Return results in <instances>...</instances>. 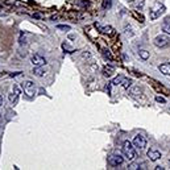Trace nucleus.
<instances>
[{
  "instance_id": "nucleus-17",
  "label": "nucleus",
  "mask_w": 170,
  "mask_h": 170,
  "mask_svg": "<svg viewBox=\"0 0 170 170\" xmlns=\"http://www.w3.org/2000/svg\"><path fill=\"white\" fill-rule=\"evenodd\" d=\"M131 79H128V78H123V81H121V86L124 87V88H129L131 87Z\"/></svg>"
},
{
  "instance_id": "nucleus-18",
  "label": "nucleus",
  "mask_w": 170,
  "mask_h": 170,
  "mask_svg": "<svg viewBox=\"0 0 170 170\" xmlns=\"http://www.w3.org/2000/svg\"><path fill=\"white\" fill-rule=\"evenodd\" d=\"M131 94H132L133 96H136V95H138V94H141V88H140V87H132V88H131Z\"/></svg>"
},
{
  "instance_id": "nucleus-31",
  "label": "nucleus",
  "mask_w": 170,
  "mask_h": 170,
  "mask_svg": "<svg viewBox=\"0 0 170 170\" xmlns=\"http://www.w3.org/2000/svg\"><path fill=\"white\" fill-rule=\"evenodd\" d=\"M169 162H170V161H169Z\"/></svg>"
},
{
  "instance_id": "nucleus-2",
  "label": "nucleus",
  "mask_w": 170,
  "mask_h": 170,
  "mask_svg": "<svg viewBox=\"0 0 170 170\" xmlns=\"http://www.w3.org/2000/svg\"><path fill=\"white\" fill-rule=\"evenodd\" d=\"M165 12V6L161 3H154V6L150 8L149 12V16H150V20H156L161 16L162 13Z\"/></svg>"
},
{
  "instance_id": "nucleus-3",
  "label": "nucleus",
  "mask_w": 170,
  "mask_h": 170,
  "mask_svg": "<svg viewBox=\"0 0 170 170\" xmlns=\"http://www.w3.org/2000/svg\"><path fill=\"white\" fill-rule=\"evenodd\" d=\"M23 88H24V92H25V94L29 96V98L35 96V94H36V84L33 83L32 81H25V82H23Z\"/></svg>"
},
{
  "instance_id": "nucleus-11",
  "label": "nucleus",
  "mask_w": 170,
  "mask_h": 170,
  "mask_svg": "<svg viewBox=\"0 0 170 170\" xmlns=\"http://www.w3.org/2000/svg\"><path fill=\"white\" fill-rule=\"evenodd\" d=\"M153 87H154V88H156L158 92H164L165 95H170V90L166 88V87H164V86H160L157 82H154V83H153Z\"/></svg>"
},
{
  "instance_id": "nucleus-27",
  "label": "nucleus",
  "mask_w": 170,
  "mask_h": 170,
  "mask_svg": "<svg viewBox=\"0 0 170 170\" xmlns=\"http://www.w3.org/2000/svg\"><path fill=\"white\" fill-rule=\"evenodd\" d=\"M106 91H107V94H108V95L111 94V87H110V84H108V86H106Z\"/></svg>"
},
{
  "instance_id": "nucleus-28",
  "label": "nucleus",
  "mask_w": 170,
  "mask_h": 170,
  "mask_svg": "<svg viewBox=\"0 0 170 170\" xmlns=\"http://www.w3.org/2000/svg\"><path fill=\"white\" fill-rule=\"evenodd\" d=\"M4 104V99H3V95L0 94V106H3Z\"/></svg>"
},
{
  "instance_id": "nucleus-4",
  "label": "nucleus",
  "mask_w": 170,
  "mask_h": 170,
  "mask_svg": "<svg viewBox=\"0 0 170 170\" xmlns=\"http://www.w3.org/2000/svg\"><path fill=\"white\" fill-rule=\"evenodd\" d=\"M133 147L135 148H137V149H144L145 148V145H147V138L144 137L142 135H137V136H135V138H133Z\"/></svg>"
},
{
  "instance_id": "nucleus-23",
  "label": "nucleus",
  "mask_w": 170,
  "mask_h": 170,
  "mask_svg": "<svg viewBox=\"0 0 170 170\" xmlns=\"http://www.w3.org/2000/svg\"><path fill=\"white\" fill-rule=\"evenodd\" d=\"M129 170H136V169H140V164H136V162H132V164H129Z\"/></svg>"
},
{
  "instance_id": "nucleus-15",
  "label": "nucleus",
  "mask_w": 170,
  "mask_h": 170,
  "mask_svg": "<svg viewBox=\"0 0 170 170\" xmlns=\"http://www.w3.org/2000/svg\"><path fill=\"white\" fill-rule=\"evenodd\" d=\"M113 71H115V69L112 66H106L103 70V74H104V77H111L113 74Z\"/></svg>"
},
{
  "instance_id": "nucleus-13",
  "label": "nucleus",
  "mask_w": 170,
  "mask_h": 170,
  "mask_svg": "<svg viewBox=\"0 0 170 170\" xmlns=\"http://www.w3.org/2000/svg\"><path fill=\"white\" fill-rule=\"evenodd\" d=\"M162 30H164L165 33H167V35H170V19H165L164 24H162Z\"/></svg>"
},
{
  "instance_id": "nucleus-14",
  "label": "nucleus",
  "mask_w": 170,
  "mask_h": 170,
  "mask_svg": "<svg viewBox=\"0 0 170 170\" xmlns=\"http://www.w3.org/2000/svg\"><path fill=\"white\" fill-rule=\"evenodd\" d=\"M45 71H46V70L44 69L42 66H40V67H35V70H33V74L37 75V77H44V75H45Z\"/></svg>"
},
{
  "instance_id": "nucleus-29",
  "label": "nucleus",
  "mask_w": 170,
  "mask_h": 170,
  "mask_svg": "<svg viewBox=\"0 0 170 170\" xmlns=\"http://www.w3.org/2000/svg\"><path fill=\"white\" fill-rule=\"evenodd\" d=\"M154 169H156V170H164V167H162V166H156Z\"/></svg>"
},
{
  "instance_id": "nucleus-8",
  "label": "nucleus",
  "mask_w": 170,
  "mask_h": 170,
  "mask_svg": "<svg viewBox=\"0 0 170 170\" xmlns=\"http://www.w3.org/2000/svg\"><path fill=\"white\" fill-rule=\"evenodd\" d=\"M108 164L111 166H119V165L123 164V157L117 156V154H112V156L108 157Z\"/></svg>"
},
{
  "instance_id": "nucleus-9",
  "label": "nucleus",
  "mask_w": 170,
  "mask_h": 170,
  "mask_svg": "<svg viewBox=\"0 0 170 170\" xmlns=\"http://www.w3.org/2000/svg\"><path fill=\"white\" fill-rule=\"evenodd\" d=\"M148 157H149L150 161H157V160L161 158V153H160L158 150L149 149V150H148Z\"/></svg>"
},
{
  "instance_id": "nucleus-22",
  "label": "nucleus",
  "mask_w": 170,
  "mask_h": 170,
  "mask_svg": "<svg viewBox=\"0 0 170 170\" xmlns=\"http://www.w3.org/2000/svg\"><path fill=\"white\" fill-rule=\"evenodd\" d=\"M57 29H59V30H70L71 29V26L70 25H62V24H59V25H57Z\"/></svg>"
},
{
  "instance_id": "nucleus-21",
  "label": "nucleus",
  "mask_w": 170,
  "mask_h": 170,
  "mask_svg": "<svg viewBox=\"0 0 170 170\" xmlns=\"http://www.w3.org/2000/svg\"><path fill=\"white\" fill-rule=\"evenodd\" d=\"M133 16H135V17L137 19V21H140V23H144V21H145V20H144V16H142L141 13L138 15L137 12H133Z\"/></svg>"
},
{
  "instance_id": "nucleus-30",
  "label": "nucleus",
  "mask_w": 170,
  "mask_h": 170,
  "mask_svg": "<svg viewBox=\"0 0 170 170\" xmlns=\"http://www.w3.org/2000/svg\"><path fill=\"white\" fill-rule=\"evenodd\" d=\"M128 1H135V0H128Z\"/></svg>"
},
{
  "instance_id": "nucleus-26",
  "label": "nucleus",
  "mask_w": 170,
  "mask_h": 170,
  "mask_svg": "<svg viewBox=\"0 0 170 170\" xmlns=\"http://www.w3.org/2000/svg\"><path fill=\"white\" fill-rule=\"evenodd\" d=\"M104 55H106V57H108V58H110V59H112V55H111V53L110 52H107V50H104Z\"/></svg>"
},
{
  "instance_id": "nucleus-5",
  "label": "nucleus",
  "mask_w": 170,
  "mask_h": 170,
  "mask_svg": "<svg viewBox=\"0 0 170 170\" xmlns=\"http://www.w3.org/2000/svg\"><path fill=\"white\" fill-rule=\"evenodd\" d=\"M154 45H156L157 48H166V46L170 45V41L166 36H157V37L154 38Z\"/></svg>"
},
{
  "instance_id": "nucleus-1",
  "label": "nucleus",
  "mask_w": 170,
  "mask_h": 170,
  "mask_svg": "<svg viewBox=\"0 0 170 170\" xmlns=\"http://www.w3.org/2000/svg\"><path fill=\"white\" fill-rule=\"evenodd\" d=\"M123 154H124V157H127L129 161L136 158L137 154H136V152H135V147H133L132 142L125 141L124 144H123Z\"/></svg>"
},
{
  "instance_id": "nucleus-6",
  "label": "nucleus",
  "mask_w": 170,
  "mask_h": 170,
  "mask_svg": "<svg viewBox=\"0 0 170 170\" xmlns=\"http://www.w3.org/2000/svg\"><path fill=\"white\" fill-rule=\"evenodd\" d=\"M19 96H20V88L15 84V86L12 87V92L9 94V103H11V104H16Z\"/></svg>"
},
{
  "instance_id": "nucleus-20",
  "label": "nucleus",
  "mask_w": 170,
  "mask_h": 170,
  "mask_svg": "<svg viewBox=\"0 0 170 170\" xmlns=\"http://www.w3.org/2000/svg\"><path fill=\"white\" fill-rule=\"evenodd\" d=\"M121 81H123V77H120V75H119V77H116L115 79H112V82H111V83L115 84V86H117V84H121Z\"/></svg>"
},
{
  "instance_id": "nucleus-10",
  "label": "nucleus",
  "mask_w": 170,
  "mask_h": 170,
  "mask_svg": "<svg viewBox=\"0 0 170 170\" xmlns=\"http://www.w3.org/2000/svg\"><path fill=\"white\" fill-rule=\"evenodd\" d=\"M158 70L162 73L164 75H170V64L169 62H165V64H161L158 66Z\"/></svg>"
},
{
  "instance_id": "nucleus-19",
  "label": "nucleus",
  "mask_w": 170,
  "mask_h": 170,
  "mask_svg": "<svg viewBox=\"0 0 170 170\" xmlns=\"http://www.w3.org/2000/svg\"><path fill=\"white\" fill-rule=\"evenodd\" d=\"M140 57H141L142 59H148V58H149V52L141 49V50H140Z\"/></svg>"
},
{
  "instance_id": "nucleus-25",
  "label": "nucleus",
  "mask_w": 170,
  "mask_h": 170,
  "mask_svg": "<svg viewBox=\"0 0 170 170\" xmlns=\"http://www.w3.org/2000/svg\"><path fill=\"white\" fill-rule=\"evenodd\" d=\"M125 35L127 36H133V32H132V29H131V26H125Z\"/></svg>"
},
{
  "instance_id": "nucleus-7",
  "label": "nucleus",
  "mask_w": 170,
  "mask_h": 170,
  "mask_svg": "<svg viewBox=\"0 0 170 170\" xmlns=\"http://www.w3.org/2000/svg\"><path fill=\"white\" fill-rule=\"evenodd\" d=\"M32 64H33V66L35 67H40V66H44V65L46 64V59L42 57V55H40V54H35V55H32Z\"/></svg>"
},
{
  "instance_id": "nucleus-24",
  "label": "nucleus",
  "mask_w": 170,
  "mask_h": 170,
  "mask_svg": "<svg viewBox=\"0 0 170 170\" xmlns=\"http://www.w3.org/2000/svg\"><path fill=\"white\" fill-rule=\"evenodd\" d=\"M156 102H157V103L165 104V103H166V99H165V98H162V96H156Z\"/></svg>"
},
{
  "instance_id": "nucleus-16",
  "label": "nucleus",
  "mask_w": 170,
  "mask_h": 170,
  "mask_svg": "<svg viewBox=\"0 0 170 170\" xmlns=\"http://www.w3.org/2000/svg\"><path fill=\"white\" fill-rule=\"evenodd\" d=\"M62 48H64V50H65L66 53H74V52H75L74 48H71V46H70L67 42H64V44H62Z\"/></svg>"
},
{
  "instance_id": "nucleus-12",
  "label": "nucleus",
  "mask_w": 170,
  "mask_h": 170,
  "mask_svg": "<svg viewBox=\"0 0 170 170\" xmlns=\"http://www.w3.org/2000/svg\"><path fill=\"white\" fill-rule=\"evenodd\" d=\"M99 29H100V32L103 33V35L112 36L113 33H115V30H113L112 26H99Z\"/></svg>"
}]
</instances>
